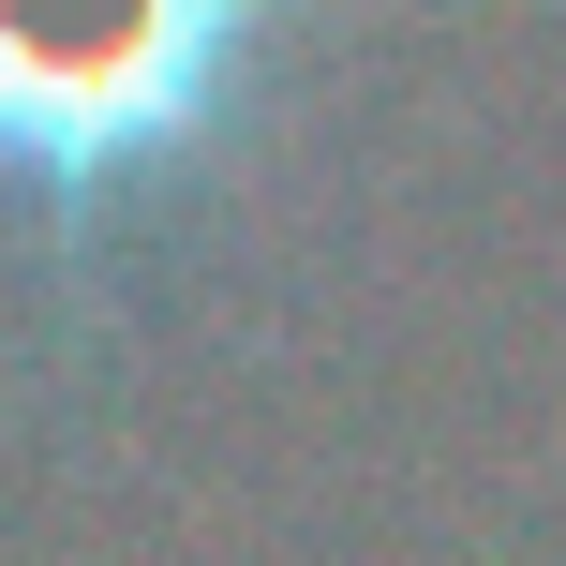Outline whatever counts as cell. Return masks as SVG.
I'll return each mask as SVG.
<instances>
[{
  "instance_id": "obj_1",
  "label": "cell",
  "mask_w": 566,
  "mask_h": 566,
  "mask_svg": "<svg viewBox=\"0 0 566 566\" xmlns=\"http://www.w3.org/2000/svg\"><path fill=\"white\" fill-rule=\"evenodd\" d=\"M269 0H0V195L119 209L239 119Z\"/></svg>"
}]
</instances>
